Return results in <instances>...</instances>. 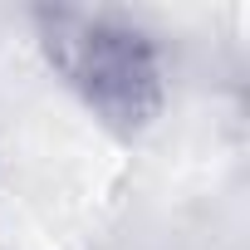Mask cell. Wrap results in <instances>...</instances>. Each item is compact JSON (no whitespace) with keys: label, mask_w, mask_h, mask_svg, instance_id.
Returning a JSON list of instances; mask_svg holds the SVG:
<instances>
[{"label":"cell","mask_w":250,"mask_h":250,"mask_svg":"<svg viewBox=\"0 0 250 250\" xmlns=\"http://www.w3.org/2000/svg\"><path fill=\"white\" fill-rule=\"evenodd\" d=\"M35 40L54 79L118 138L147 133L167 103L157 40L118 10L49 5L35 10Z\"/></svg>","instance_id":"1"}]
</instances>
